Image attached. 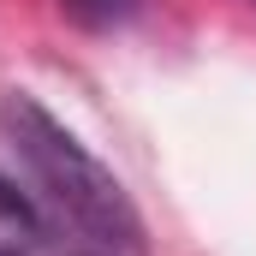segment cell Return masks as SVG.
Instances as JSON below:
<instances>
[{"label": "cell", "mask_w": 256, "mask_h": 256, "mask_svg": "<svg viewBox=\"0 0 256 256\" xmlns=\"http://www.w3.org/2000/svg\"><path fill=\"white\" fill-rule=\"evenodd\" d=\"M0 131L18 149V167L36 191V208L78 250H90V256H137L143 250V226H137L131 196L54 114H42L30 96H6Z\"/></svg>", "instance_id": "6da1fadb"}, {"label": "cell", "mask_w": 256, "mask_h": 256, "mask_svg": "<svg viewBox=\"0 0 256 256\" xmlns=\"http://www.w3.org/2000/svg\"><path fill=\"white\" fill-rule=\"evenodd\" d=\"M66 12L84 24V30H120L143 12V0H60Z\"/></svg>", "instance_id": "7a4b0ae2"}]
</instances>
